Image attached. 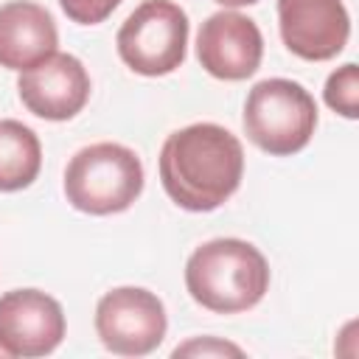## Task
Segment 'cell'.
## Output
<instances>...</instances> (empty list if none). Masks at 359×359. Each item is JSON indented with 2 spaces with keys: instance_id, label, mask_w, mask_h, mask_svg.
<instances>
[{
  "instance_id": "6da1fadb",
  "label": "cell",
  "mask_w": 359,
  "mask_h": 359,
  "mask_svg": "<svg viewBox=\"0 0 359 359\" xmlns=\"http://www.w3.org/2000/svg\"><path fill=\"white\" fill-rule=\"evenodd\" d=\"M241 140L219 123H191L165 137L160 149V182L171 202L191 213L224 205L241 185Z\"/></svg>"
},
{
  "instance_id": "7a4b0ae2",
  "label": "cell",
  "mask_w": 359,
  "mask_h": 359,
  "mask_svg": "<svg viewBox=\"0 0 359 359\" xmlns=\"http://www.w3.org/2000/svg\"><path fill=\"white\" fill-rule=\"evenodd\" d=\"M185 289L208 311L238 314L258 306L269 289V264L241 238H213L185 264Z\"/></svg>"
},
{
  "instance_id": "3957f363",
  "label": "cell",
  "mask_w": 359,
  "mask_h": 359,
  "mask_svg": "<svg viewBox=\"0 0 359 359\" xmlns=\"http://www.w3.org/2000/svg\"><path fill=\"white\" fill-rule=\"evenodd\" d=\"M143 191V163L121 143H93L79 149L65 168L67 202L90 216H112L135 205Z\"/></svg>"
},
{
  "instance_id": "277c9868",
  "label": "cell",
  "mask_w": 359,
  "mask_h": 359,
  "mask_svg": "<svg viewBox=\"0 0 359 359\" xmlns=\"http://www.w3.org/2000/svg\"><path fill=\"white\" fill-rule=\"evenodd\" d=\"M317 126L311 93L292 79H264L244 101V132L266 154L289 157L309 146Z\"/></svg>"
},
{
  "instance_id": "5b68a950",
  "label": "cell",
  "mask_w": 359,
  "mask_h": 359,
  "mask_svg": "<svg viewBox=\"0 0 359 359\" xmlns=\"http://www.w3.org/2000/svg\"><path fill=\"white\" fill-rule=\"evenodd\" d=\"M118 56L140 76H168L185 62L188 14L174 0H143L118 28Z\"/></svg>"
},
{
  "instance_id": "8992f818",
  "label": "cell",
  "mask_w": 359,
  "mask_h": 359,
  "mask_svg": "<svg viewBox=\"0 0 359 359\" xmlns=\"http://www.w3.org/2000/svg\"><path fill=\"white\" fill-rule=\"evenodd\" d=\"M168 328L163 300L140 286H118L95 306V334L118 356L151 353Z\"/></svg>"
},
{
  "instance_id": "52a82bcc",
  "label": "cell",
  "mask_w": 359,
  "mask_h": 359,
  "mask_svg": "<svg viewBox=\"0 0 359 359\" xmlns=\"http://www.w3.org/2000/svg\"><path fill=\"white\" fill-rule=\"evenodd\" d=\"M65 339V311L39 289H11L0 297V348L6 356H48Z\"/></svg>"
},
{
  "instance_id": "ba28073f",
  "label": "cell",
  "mask_w": 359,
  "mask_h": 359,
  "mask_svg": "<svg viewBox=\"0 0 359 359\" xmlns=\"http://www.w3.org/2000/svg\"><path fill=\"white\" fill-rule=\"evenodd\" d=\"M264 56V36L255 20L238 11L210 14L196 34V59L199 65L222 81L250 79Z\"/></svg>"
},
{
  "instance_id": "9c48e42d",
  "label": "cell",
  "mask_w": 359,
  "mask_h": 359,
  "mask_svg": "<svg viewBox=\"0 0 359 359\" xmlns=\"http://www.w3.org/2000/svg\"><path fill=\"white\" fill-rule=\"evenodd\" d=\"M278 28L294 56L328 62L345 48L351 17L342 0H278Z\"/></svg>"
},
{
  "instance_id": "30bf717a",
  "label": "cell",
  "mask_w": 359,
  "mask_h": 359,
  "mask_svg": "<svg viewBox=\"0 0 359 359\" xmlns=\"http://www.w3.org/2000/svg\"><path fill=\"white\" fill-rule=\"evenodd\" d=\"M20 101L28 112L45 121H70L90 101L87 67L70 53H53L28 67L17 79Z\"/></svg>"
},
{
  "instance_id": "8fae6325",
  "label": "cell",
  "mask_w": 359,
  "mask_h": 359,
  "mask_svg": "<svg viewBox=\"0 0 359 359\" xmlns=\"http://www.w3.org/2000/svg\"><path fill=\"white\" fill-rule=\"evenodd\" d=\"M59 31L48 8L31 0L0 6V67L28 70L56 53Z\"/></svg>"
},
{
  "instance_id": "7c38bea8",
  "label": "cell",
  "mask_w": 359,
  "mask_h": 359,
  "mask_svg": "<svg viewBox=\"0 0 359 359\" xmlns=\"http://www.w3.org/2000/svg\"><path fill=\"white\" fill-rule=\"evenodd\" d=\"M42 168V146L31 126L3 118L0 121V191L28 188Z\"/></svg>"
},
{
  "instance_id": "4fadbf2b",
  "label": "cell",
  "mask_w": 359,
  "mask_h": 359,
  "mask_svg": "<svg viewBox=\"0 0 359 359\" xmlns=\"http://www.w3.org/2000/svg\"><path fill=\"white\" fill-rule=\"evenodd\" d=\"M325 104L342 118H359V67L353 62L337 67L325 81Z\"/></svg>"
},
{
  "instance_id": "5bb4252c",
  "label": "cell",
  "mask_w": 359,
  "mask_h": 359,
  "mask_svg": "<svg viewBox=\"0 0 359 359\" xmlns=\"http://www.w3.org/2000/svg\"><path fill=\"white\" fill-rule=\"evenodd\" d=\"M59 6H62V11L73 22H79V25H98V22H104L121 6V0H59Z\"/></svg>"
},
{
  "instance_id": "9a60e30c",
  "label": "cell",
  "mask_w": 359,
  "mask_h": 359,
  "mask_svg": "<svg viewBox=\"0 0 359 359\" xmlns=\"http://www.w3.org/2000/svg\"><path fill=\"white\" fill-rule=\"evenodd\" d=\"M174 356H244V351L233 342H224V339H216V337H196L185 345H177L174 348Z\"/></svg>"
},
{
  "instance_id": "2e32d148",
  "label": "cell",
  "mask_w": 359,
  "mask_h": 359,
  "mask_svg": "<svg viewBox=\"0 0 359 359\" xmlns=\"http://www.w3.org/2000/svg\"><path fill=\"white\" fill-rule=\"evenodd\" d=\"M216 3L230 6V8H238V6H252V3H258V0H216Z\"/></svg>"
},
{
  "instance_id": "e0dca14e",
  "label": "cell",
  "mask_w": 359,
  "mask_h": 359,
  "mask_svg": "<svg viewBox=\"0 0 359 359\" xmlns=\"http://www.w3.org/2000/svg\"><path fill=\"white\" fill-rule=\"evenodd\" d=\"M0 356H6V351H3V348H0Z\"/></svg>"
}]
</instances>
